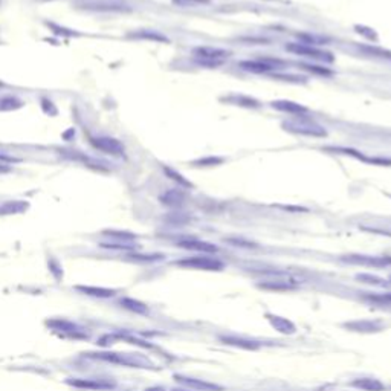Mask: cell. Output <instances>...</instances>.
<instances>
[{
    "instance_id": "25",
    "label": "cell",
    "mask_w": 391,
    "mask_h": 391,
    "mask_svg": "<svg viewBox=\"0 0 391 391\" xmlns=\"http://www.w3.org/2000/svg\"><path fill=\"white\" fill-rule=\"evenodd\" d=\"M44 25H46L54 34H57V35H63V37H75V35H80L78 32H75V31H72V29H69V28L60 26V25H57V23H54V21H44Z\"/></svg>"
},
{
    "instance_id": "8",
    "label": "cell",
    "mask_w": 391,
    "mask_h": 391,
    "mask_svg": "<svg viewBox=\"0 0 391 391\" xmlns=\"http://www.w3.org/2000/svg\"><path fill=\"white\" fill-rule=\"evenodd\" d=\"M175 379L179 384H182V385H185V387L196 391H223L222 385H217L214 382H206V381H202V379L187 378V376H181V375H176Z\"/></svg>"
},
{
    "instance_id": "18",
    "label": "cell",
    "mask_w": 391,
    "mask_h": 391,
    "mask_svg": "<svg viewBox=\"0 0 391 391\" xmlns=\"http://www.w3.org/2000/svg\"><path fill=\"white\" fill-rule=\"evenodd\" d=\"M257 286L264 290H275V292H286V290L297 289V284H294L292 281H286V280H269V281L258 283Z\"/></svg>"
},
{
    "instance_id": "31",
    "label": "cell",
    "mask_w": 391,
    "mask_h": 391,
    "mask_svg": "<svg viewBox=\"0 0 391 391\" xmlns=\"http://www.w3.org/2000/svg\"><path fill=\"white\" fill-rule=\"evenodd\" d=\"M303 69L309 70V72H313V74H318V75H332V70L329 67H323V66H316V64H301Z\"/></svg>"
},
{
    "instance_id": "32",
    "label": "cell",
    "mask_w": 391,
    "mask_h": 391,
    "mask_svg": "<svg viewBox=\"0 0 391 391\" xmlns=\"http://www.w3.org/2000/svg\"><path fill=\"white\" fill-rule=\"evenodd\" d=\"M75 387H84V388H112V384H100V382H87V381H74Z\"/></svg>"
},
{
    "instance_id": "21",
    "label": "cell",
    "mask_w": 391,
    "mask_h": 391,
    "mask_svg": "<svg viewBox=\"0 0 391 391\" xmlns=\"http://www.w3.org/2000/svg\"><path fill=\"white\" fill-rule=\"evenodd\" d=\"M162 170H164V173L172 179V181H175V182H178V185L179 187H184V188H193V184L188 181V179H185L179 172H176L175 168H172V167H168V165H164L162 167Z\"/></svg>"
},
{
    "instance_id": "34",
    "label": "cell",
    "mask_w": 391,
    "mask_h": 391,
    "mask_svg": "<svg viewBox=\"0 0 391 391\" xmlns=\"http://www.w3.org/2000/svg\"><path fill=\"white\" fill-rule=\"evenodd\" d=\"M20 162L18 158L9 155V153H5V152H0V164H6V165H12V164H17Z\"/></svg>"
},
{
    "instance_id": "23",
    "label": "cell",
    "mask_w": 391,
    "mask_h": 391,
    "mask_svg": "<svg viewBox=\"0 0 391 391\" xmlns=\"http://www.w3.org/2000/svg\"><path fill=\"white\" fill-rule=\"evenodd\" d=\"M121 304H123L124 307H127L129 310L135 312V313H141V315H147V313H149V307H147L144 303L138 301V300H133V298H123V300H121Z\"/></svg>"
},
{
    "instance_id": "4",
    "label": "cell",
    "mask_w": 391,
    "mask_h": 391,
    "mask_svg": "<svg viewBox=\"0 0 391 391\" xmlns=\"http://www.w3.org/2000/svg\"><path fill=\"white\" fill-rule=\"evenodd\" d=\"M178 266L181 267H187V269H197V271H223L225 269V263L215 257H208V255H197V257H188L184 260L176 261Z\"/></svg>"
},
{
    "instance_id": "16",
    "label": "cell",
    "mask_w": 391,
    "mask_h": 391,
    "mask_svg": "<svg viewBox=\"0 0 391 391\" xmlns=\"http://www.w3.org/2000/svg\"><path fill=\"white\" fill-rule=\"evenodd\" d=\"M350 387L353 388H358V390H364V391H385L387 387L379 381V379H375V378H359V379H355L353 382H350Z\"/></svg>"
},
{
    "instance_id": "29",
    "label": "cell",
    "mask_w": 391,
    "mask_h": 391,
    "mask_svg": "<svg viewBox=\"0 0 391 391\" xmlns=\"http://www.w3.org/2000/svg\"><path fill=\"white\" fill-rule=\"evenodd\" d=\"M78 290H83L89 295H95V297H112L113 290L109 289H96V287H78Z\"/></svg>"
},
{
    "instance_id": "39",
    "label": "cell",
    "mask_w": 391,
    "mask_h": 391,
    "mask_svg": "<svg viewBox=\"0 0 391 391\" xmlns=\"http://www.w3.org/2000/svg\"><path fill=\"white\" fill-rule=\"evenodd\" d=\"M387 261H388V264H391V257H388V258H387Z\"/></svg>"
},
{
    "instance_id": "38",
    "label": "cell",
    "mask_w": 391,
    "mask_h": 391,
    "mask_svg": "<svg viewBox=\"0 0 391 391\" xmlns=\"http://www.w3.org/2000/svg\"><path fill=\"white\" fill-rule=\"evenodd\" d=\"M0 87H5V83H3V81H0Z\"/></svg>"
},
{
    "instance_id": "27",
    "label": "cell",
    "mask_w": 391,
    "mask_h": 391,
    "mask_svg": "<svg viewBox=\"0 0 391 391\" xmlns=\"http://www.w3.org/2000/svg\"><path fill=\"white\" fill-rule=\"evenodd\" d=\"M356 278L365 284H372V286H382L385 284V280L378 277V275H372V274H358Z\"/></svg>"
},
{
    "instance_id": "20",
    "label": "cell",
    "mask_w": 391,
    "mask_h": 391,
    "mask_svg": "<svg viewBox=\"0 0 391 391\" xmlns=\"http://www.w3.org/2000/svg\"><path fill=\"white\" fill-rule=\"evenodd\" d=\"M23 101L15 95H3L0 96V112H14L23 107Z\"/></svg>"
},
{
    "instance_id": "1",
    "label": "cell",
    "mask_w": 391,
    "mask_h": 391,
    "mask_svg": "<svg viewBox=\"0 0 391 391\" xmlns=\"http://www.w3.org/2000/svg\"><path fill=\"white\" fill-rule=\"evenodd\" d=\"M281 126L284 130L297 133V135H303V136H312V138H326L327 136V130L307 115H297L290 119L283 121Z\"/></svg>"
},
{
    "instance_id": "19",
    "label": "cell",
    "mask_w": 391,
    "mask_h": 391,
    "mask_svg": "<svg viewBox=\"0 0 391 391\" xmlns=\"http://www.w3.org/2000/svg\"><path fill=\"white\" fill-rule=\"evenodd\" d=\"M129 37L141 38V40H150V41H159V43H168V38L164 34H161L158 31H152V29H141V31L129 34Z\"/></svg>"
},
{
    "instance_id": "37",
    "label": "cell",
    "mask_w": 391,
    "mask_h": 391,
    "mask_svg": "<svg viewBox=\"0 0 391 391\" xmlns=\"http://www.w3.org/2000/svg\"><path fill=\"white\" fill-rule=\"evenodd\" d=\"M145 391H165L164 388H149V390Z\"/></svg>"
},
{
    "instance_id": "9",
    "label": "cell",
    "mask_w": 391,
    "mask_h": 391,
    "mask_svg": "<svg viewBox=\"0 0 391 391\" xmlns=\"http://www.w3.org/2000/svg\"><path fill=\"white\" fill-rule=\"evenodd\" d=\"M179 248H184L187 251H194L200 254H215L218 252V248L209 241H203V240H197V238H187V240H181L178 241Z\"/></svg>"
},
{
    "instance_id": "15",
    "label": "cell",
    "mask_w": 391,
    "mask_h": 391,
    "mask_svg": "<svg viewBox=\"0 0 391 391\" xmlns=\"http://www.w3.org/2000/svg\"><path fill=\"white\" fill-rule=\"evenodd\" d=\"M29 202L26 200H6L0 203V215H14L28 211Z\"/></svg>"
},
{
    "instance_id": "17",
    "label": "cell",
    "mask_w": 391,
    "mask_h": 391,
    "mask_svg": "<svg viewBox=\"0 0 391 391\" xmlns=\"http://www.w3.org/2000/svg\"><path fill=\"white\" fill-rule=\"evenodd\" d=\"M161 203L168 208H181L185 202V193L182 190H168L159 197Z\"/></svg>"
},
{
    "instance_id": "7",
    "label": "cell",
    "mask_w": 391,
    "mask_h": 391,
    "mask_svg": "<svg viewBox=\"0 0 391 391\" xmlns=\"http://www.w3.org/2000/svg\"><path fill=\"white\" fill-rule=\"evenodd\" d=\"M284 66V61L280 58H258V60H245L240 63V67L254 74H267L274 69Z\"/></svg>"
},
{
    "instance_id": "41",
    "label": "cell",
    "mask_w": 391,
    "mask_h": 391,
    "mask_svg": "<svg viewBox=\"0 0 391 391\" xmlns=\"http://www.w3.org/2000/svg\"><path fill=\"white\" fill-rule=\"evenodd\" d=\"M175 391H185V390H175Z\"/></svg>"
},
{
    "instance_id": "26",
    "label": "cell",
    "mask_w": 391,
    "mask_h": 391,
    "mask_svg": "<svg viewBox=\"0 0 391 391\" xmlns=\"http://www.w3.org/2000/svg\"><path fill=\"white\" fill-rule=\"evenodd\" d=\"M40 107H41L43 113L47 115V116H57V115H58V107L54 104L52 100H49V98H46V96H41V98H40Z\"/></svg>"
},
{
    "instance_id": "6",
    "label": "cell",
    "mask_w": 391,
    "mask_h": 391,
    "mask_svg": "<svg viewBox=\"0 0 391 391\" xmlns=\"http://www.w3.org/2000/svg\"><path fill=\"white\" fill-rule=\"evenodd\" d=\"M286 51H289L295 55H300V57H306V58H312V60L324 61V63H332L335 60L330 52L321 51L315 46H310V44H306V43H301V41L286 44Z\"/></svg>"
},
{
    "instance_id": "24",
    "label": "cell",
    "mask_w": 391,
    "mask_h": 391,
    "mask_svg": "<svg viewBox=\"0 0 391 391\" xmlns=\"http://www.w3.org/2000/svg\"><path fill=\"white\" fill-rule=\"evenodd\" d=\"M361 51H364L367 55H375V57H379V58H387V60H391V52L384 49V47H378V46H370V44H362L359 46Z\"/></svg>"
},
{
    "instance_id": "36",
    "label": "cell",
    "mask_w": 391,
    "mask_h": 391,
    "mask_svg": "<svg viewBox=\"0 0 391 391\" xmlns=\"http://www.w3.org/2000/svg\"><path fill=\"white\" fill-rule=\"evenodd\" d=\"M12 172V167L11 165H6V164H0V175H8Z\"/></svg>"
},
{
    "instance_id": "35",
    "label": "cell",
    "mask_w": 391,
    "mask_h": 391,
    "mask_svg": "<svg viewBox=\"0 0 391 391\" xmlns=\"http://www.w3.org/2000/svg\"><path fill=\"white\" fill-rule=\"evenodd\" d=\"M176 5H182V6H194V5H203L208 3L209 0H173Z\"/></svg>"
},
{
    "instance_id": "33",
    "label": "cell",
    "mask_w": 391,
    "mask_h": 391,
    "mask_svg": "<svg viewBox=\"0 0 391 391\" xmlns=\"http://www.w3.org/2000/svg\"><path fill=\"white\" fill-rule=\"evenodd\" d=\"M133 260H139V261H156V260H161L164 255L161 254H150V255H141V254H135V255H130Z\"/></svg>"
},
{
    "instance_id": "13",
    "label": "cell",
    "mask_w": 391,
    "mask_h": 391,
    "mask_svg": "<svg viewBox=\"0 0 391 391\" xmlns=\"http://www.w3.org/2000/svg\"><path fill=\"white\" fill-rule=\"evenodd\" d=\"M349 330L353 332H362V333H373V332H381L384 329V324L379 321H372V320H361V321H352L344 324Z\"/></svg>"
},
{
    "instance_id": "12",
    "label": "cell",
    "mask_w": 391,
    "mask_h": 391,
    "mask_svg": "<svg viewBox=\"0 0 391 391\" xmlns=\"http://www.w3.org/2000/svg\"><path fill=\"white\" fill-rule=\"evenodd\" d=\"M223 344L231 346V347H237L241 350H249V352H255L260 349V343L254 341V339H246V338H240V336H220L218 338Z\"/></svg>"
},
{
    "instance_id": "28",
    "label": "cell",
    "mask_w": 391,
    "mask_h": 391,
    "mask_svg": "<svg viewBox=\"0 0 391 391\" xmlns=\"http://www.w3.org/2000/svg\"><path fill=\"white\" fill-rule=\"evenodd\" d=\"M103 248L107 249H118V251H133L136 246L132 243H124V241H112V243H101Z\"/></svg>"
},
{
    "instance_id": "5",
    "label": "cell",
    "mask_w": 391,
    "mask_h": 391,
    "mask_svg": "<svg viewBox=\"0 0 391 391\" xmlns=\"http://www.w3.org/2000/svg\"><path fill=\"white\" fill-rule=\"evenodd\" d=\"M89 142L95 150L103 152L109 156H113V158H124L126 156V147L116 138H112V136H90Z\"/></svg>"
},
{
    "instance_id": "10",
    "label": "cell",
    "mask_w": 391,
    "mask_h": 391,
    "mask_svg": "<svg viewBox=\"0 0 391 391\" xmlns=\"http://www.w3.org/2000/svg\"><path fill=\"white\" fill-rule=\"evenodd\" d=\"M266 320L269 321V324L281 335H294L297 332V326L284 318V316H280V315H272V313H266Z\"/></svg>"
},
{
    "instance_id": "2",
    "label": "cell",
    "mask_w": 391,
    "mask_h": 391,
    "mask_svg": "<svg viewBox=\"0 0 391 391\" xmlns=\"http://www.w3.org/2000/svg\"><path fill=\"white\" fill-rule=\"evenodd\" d=\"M231 55L229 51L222 49V47H212V46H197L193 49V57L196 63L202 67L208 69H215L220 67L226 58Z\"/></svg>"
},
{
    "instance_id": "30",
    "label": "cell",
    "mask_w": 391,
    "mask_h": 391,
    "mask_svg": "<svg viewBox=\"0 0 391 391\" xmlns=\"http://www.w3.org/2000/svg\"><path fill=\"white\" fill-rule=\"evenodd\" d=\"M222 162H223L222 158H214V156H208V158H202V159L194 161V164L199 167H212V165H220Z\"/></svg>"
},
{
    "instance_id": "11",
    "label": "cell",
    "mask_w": 391,
    "mask_h": 391,
    "mask_svg": "<svg viewBox=\"0 0 391 391\" xmlns=\"http://www.w3.org/2000/svg\"><path fill=\"white\" fill-rule=\"evenodd\" d=\"M271 106L278 110V112H284V113H289L292 116H297V115H306L309 112V109L303 104H298L295 101H287V100H278V101H274L271 103Z\"/></svg>"
},
{
    "instance_id": "22",
    "label": "cell",
    "mask_w": 391,
    "mask_h": 391,
    "mask_svg": "<svg viewBox=\"0 0 391 391\" xmlns=\"http://www.w3.org/2000/svg\"><path fill=\"white\" fill-rule=\"evenodd\" d=\"M103 234H104L106 237L112 238L113 241L132 243L133 240H136V235L132 234V232H129V231H113V229H110V231H104Z\"/></svg>"
},
{
    "instance_id": "3",
    "label": "cell",
    "mask_w": 391,
    "mask_h": 391,
    "mask_svg": "<svg viewBox=\"0 0 391 391\" xmlns=\"http://www.w3.org/2000/svg\"><path fill=\"white\" fill-rule=\"evenodd\" d=\"M75 6L92 12H130L132 6L126 0H77Z\"/></svg>"
},
{
    "instance_id": "14",
    "label": "cell",
    "mask_w": 391,
    "mask_h": 391,
    "mask_svg": "<svg viewBox=\"0 0 391 391\" xmlns=\"http://www.w3.org/2000/svg\"><path fill=\"white\" fill-rule=\"evenodd\" d=\"M343 261H347L350 264H364V266H385V264H388L387 258L369 257V255H347V257H343Z\"/></svg>"
},
{
    "instance_id": "40",
    "label": "cell",
    "mask_w": 391,
    "mask_h": 391,
    "mask_svg": "<svg viewBox=\"0 0 391 391\" xmlns=\"http://www.w3.org/2000/svg\"><path fill=\"white\" fill-rule=\"evenodd\" d=\"M43 2H54V0H43Z\"/></svg>"
}]
</instances>
